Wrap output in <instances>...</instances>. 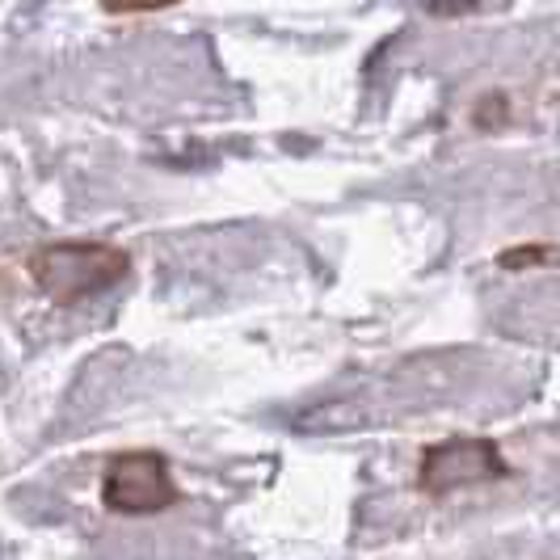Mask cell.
<instances>
[{"label":"cell","mask_w":560,"mask_h":560,"mask_svg":"<svg viewBox=\"0 0 560 560\" xmlns=\"http://www.w3.org/2000/svg\"><path fill=\"white\" fill-rule=\"evenodd\" d=\"M182 0H102V9L114 13V18H131V13H161V9H173Z\"/></svg>","instance_id":"277c9868"},{"label":"cell","mask_w":560,"mask_h":560,"mask_svg":"<svg viewBox=\"0 0 560 560\" xmlns=\"http://www.w3.org/2000/svg\"><path fill=\"white\" fill-rule=\"evenodd\" d=\"M26 270L51 304L72 308L127 279L131 253L110 241H56V245H38L30 253Z\"/></svg>","instance_id":"6da1fadb"},{"label":"cell","mask_w":560,"mask_h":560,"mask_svg":"<svg viewBox=\"0 0 560 560\" xmlns=\"http://www.w3.org/2000/svg\"><path fill=\"white\" fill-rule=\"evenodd\" d=\"M182 502V489L161 451H118L102 468V505L122 518H148Z\"/></svg>","instance_id":"7a4b0ae2"},{"label":"cell","mask_w":560,"mask_h":560,"mask_svg":"<svg viewBox=\"0 0 560 560\" xmlns=\"http://www.w3.org/2000/svg\"><path fill=\"white\" fill-rule=\"evenodd\" d=\"M505 477H510V464L493 439L459 434V439H443L421 451L413 485L425 498H451L459 489H477V485H493Z\"/></svg>","instance_id":"3957f363"},{"label":"cell","mask_w":560,"mask_h":560,"mask_svg":"<svg viewBox=\"0 0 560 560\" xmlns=\"http://www.w3.org/2000/svg\"><path fill=\"white\" fill-rule=\"evenodd\" d=\"M425 9L439 13V18H459V13H472L477 0H425Z\"/></svg>","instance_id":"8992f818"},{"label":"cell","mask_w":560,"mask_h":560,"mask_svg":"<svg viewBox=\"0 0 560 560\" xmlns=\"http://www.w3.org/2000/svg\"><path fill=\"white\" fill-rule=\"evenodd\" d=\"M539 261H552V245H523L518 253H502L505 270H518V266H539Z\"/></svg>","instance_id":"5b68a950"}]
</instances>
